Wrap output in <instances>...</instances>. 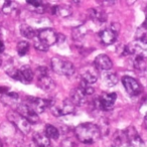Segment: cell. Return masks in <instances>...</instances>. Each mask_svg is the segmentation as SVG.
<instances>
[{"instance_id":"obj_1","label":"cell","mask_w":147,"mask_h":147,"mask_svg":"<svg viewBox=\"0 0 147 147\" xmlns=\"http://www.w3.org/2000/svg\"><path fill=\"white\" fill-rule=\"evenodd\" d=\"M75 134L81 142L91 144L100 138L101 131L97 124L87 122L78 125L75 129Z\"/></svg>"},{"instance_id":"obj_2","label":"cell","mask_w":147,"mask_h":147,"mask_svg":"<svg viewBox=\"0 0 147 147\" xmlns=\"http://www.w3.org/2000/svg\"><path fill=\"white\" fill-rule=\"evenodd\" d=\"M51 69L55 73L61 76H65L67 78H71L74 76L76 71L75 65L69 61H65L61 57H53L51 59Z\"/></svg>"},{"instance_id":"obj_3","label":"cell","mask_w":147,"mask_h":147,"mask_svg":"<svg viewBox=\"0 0 147 147\" xmlns=\"http://www.w3.org/2000/svg\"><path fill=\"white\" fill-rule=\"evenodd\" d=\"M6 73L10 78L19 81L21 83H24V84L30 83L34 76V74L29 65H22L20 69H15V67H11L6 69Z\"/></svg>"},{"instance_id":"obj_4","label":"cell","mask_w":147,"mask_h":147,"mask_svg":"<svg viewBox=\"0 0 147 147\" xmlns=\"http://www.w3.org/2000/svg\"><path fill=\"white\" fill-rule=\"evenodd\" d=\"M123 55H136V57H147V39H136L133 42L125 45L123 49Z\"/></svg>"},{"instance_id":"obj_5","label":"cell","mask_w":147,"mask_h":147,"mask_svg":"<svg viewBox=\"0 0 147 147\" xmlns=\"http://www.w3.org/2000/svg\"><path fill=\"white\" fill-rule=\"evenodd\" d=\"M51 111L55 117L65 116V115L74 114L76 108L75 105L71 102L69 100H63L61 103H57V101L53 100V105L51 106Z\"/></svg>"},{"instance_id":"obj_6","label":"cell","mask_w":147,"mask_h":147,"mask_svg":"<svg viewBox=\"0 0 147 147\" xmlns=\"http://www.w3.org/2000/svg\"><path fill=\"white\" fill-rule=\"evenodd\" d=\"M7 118H8L9 122H11V124L14 125L20 132L24 133V134H28L29 133L31 128L30 123L25 118H23L21 115H19L16 111H10L7 114Z\"/></svg>"},{"instance_id":"obj_7","label":"cell","mask_w":147,"mask_h":147,"mask_svg":"<svg viewBox=\"0 0 147 147\" xmlns=\"http://www.w3.org/2000/svg\"><path fill=\"white\" fill-rule=\"evenodd\" d=\"M117 95L115 93H107L98 97L94 100V105L97 109L103 111H110L113 109L114 104L116 102Z\"/></svg>"},{"instance_id":"obj_8","label":"cell","mask_w":147,"mask_h":147,"mask_svg":"<svg viewBox=\"0 0 147 147\" xmlns=\"http://www.w3.org/2000/svg\"><path fill=\"white\" fill-rule=\"evenodd\" d=\"M53 100H45L41 98H35V97H26L25 104L30 107L37 115L45 112L47 108H49L53 104Z\"/></svg>"},{"instance_id":"obj_9","label":"cell","mask_w":147,"mask_h":147,"mask_svg":"<svg viewBox=\"0 0 147 147\" xmlns=\"http://www.w3.org/2000/svg\"><path fill=\"white\" fill-rule=\"evenodd\" d=\"M120 30V25L118 23H112L109 28H106L99 32V36L103 43L105 45H112L117 40L118 32Z\"/></svg>"},{"instance_id":"obj_10","label":"cell","mask_w":147,"mask_h":147,"mask_svg":"<svg viewBox=\"0 0 147 147\" xmlns=\"http://www.w3.org/2000/svg\"><path fill=\"white\" fill-rule=\"evenodd\" d=\"M15 111L18 113L19 115L25 118L27 121H28L30 124H34V123H37L39 120L37 114L30 108V107L27 106L25 103H21V104H18L16 107H15Z\"/></svg>"},{"instance_id":"obj_11","label":"cell","mask_w":147,"mask_h":147,"mask_svg":"<svg viewBox=\"0 0 147 147\" xmlns=\"http://www.w3.org/2000/svg\"><path fill=\"white\" fill-rule=\"evenodd\" d=\"M122 84L124 86L126 92L129 95L136 96L141 93V86L134 78H131L129 76H124L122 79Z\"/></svg>"},{"instance_id":"obj_12","label":"cell","mask_w":147,"mask_h":147,"mask_svg":"<svg viewBox=\"0 0 147 147\" xmlns=\"http://www.w3.org/2000/svg\"><path fill=\"white\" fill-rule=\"evenodd\" d=\"M37 37H38V39L41 42H43L49 47L51 45H53L55 43H57V34L51 28H43L41 30H39Z\"/></svg>"},{"instance_id":"obj_13","label":"cell","mask_w":147,"mask_h":147,"mask_svg":"<svg viewBox=\"0 0 147 147\" xmlns=\"http://www.w3.org/2000/svg\"><path fill=\"white\" fill-rule=\"evenodd\" d=\"M125 134H126V137H127V141H128L133 147H141L143 145V140L141 139V137L139 136L138 132H137L134 127H132V126L128 127L127 130L125 131Z\"/></svg>"},{"instance_id":"obj_14","label":"cell","mask_w":147,"mask_h":147,"mask_svg":"<svg viewBox=\"0 0 147 147\" xmlns=\"http://www.w3.org/2000/svg\"><path fill=\"white\" fill-rule=\"evenodd\" d=\"M94 63L96 69H101V71H109L113 67L112 61L107 55H99L95 59Z\"/></svg>"},{"instance_id":"obj_15","label":"cell","mask_w":147,"mask_h":147,"mask_svg":"<svg viewBox=\"0 0 147 147\" xmlns=\"http://www.w3.org/2000/svg\"><path fill=\"white\" fill-rule=\"evenodd\" d=\"M81 76H82V81L91 85L96 83L97 79H98V73H97V69L95 67H87L82 71Z\"/></svg>"},{"instance_id":"obj_16","label":"cell","mask_w":147,"mask_h":147,"mask_svg":"<svg viewBox=\"0 0 147 147\" xmlns=\"http://www.w3.org/2000/svg\"><path fill=\"white\" fill-rule=\"evenodd\" d=\"M86 94L83 92L82 89L77 88L74 89L71 92V102L75 106H82L86 103Z\"/></svg>"},{"instance_id":"obj_17","label":"cell","mask_w":147,"mask_h":147,"mask_svg":"<svg viewBox=\"0 0 147 147\" xmlns=\"http://www.w3.org/2000/svg\"><path fill=\"white\" fill-rule=\"evenodd\" d=\"M37 85L40 89L45 91H51L55 89V83L49 75H43V76L37 77Z\"/></svg>"},{"instance_id":"obj_18","label":"cell","mask_w":147,"mask_h":147,"mask_svg":"<svg viewBox=\"0 0 147 147\" xmlns=\"http://www.w3.org/2000/svg\"><path fill=\"white\" fill-rule=\"evenodd\" d=\"M90 17L94 22L96 23H103L107 20V14L103 10L98 8H93L89 10Z\"/></svg>"},{"instance_id":"obj_19","label":"cell","mask_w":147,"mask_h":147,"mask_svg":"<svg viewBox=\"0 0 147 147\" xmlns=\"http://www.w3.org/2000/svg\"><path fill=\"white\" fill-rule=\"evenodd\" d=\"M33 142L37 147H51L49 139L45 136V134L40 132H35L33 134Z\"/></svg>"},{"instance_id":"obj_20","label":"cell","mask_w":147,"mask_h":147,"mask_svg":"<svg viewBox=\"0 0 147 147\" xmlns=\"http://www.w3.org/2000/svg\"><path fill=\"white\" fill-rule=\"evenodd\" d=\"M51 14L57 15L61 17H67L71 14V7L65 6V5H55L51 8Z\"/></svg>"},{"instance_id":"obj_21","label":"cell","mask_w":147,"mask_h":147,"mask_svg":"<svg viewBox=\"0 0 147 147\" xmlns=\"http://www.w3.org/2000/svg\"><path fill=\"white\" fill-rule=\"evenodd\" d=\"M102 80L105 86L107 87H114L115 85L118 83V77L116 74L110 73V71H106L102 75Z\"/></svg>"},{"instance_id":"obj_22","label":"cell","mask_w":147,"mask_h":147,"mask_svg":"<svg viewBox=\"0 0 147 147\" xmlns=\"http://www.w3.org/2000/svg\"><path fill=\"white\" fill-rule=\"evenodd\" d=\"M26 3L36 13H43L45 11V4L40 0H27Z\"/></svg>"},{"instance_id":"obj_23","label":"cell","mask_w":147,"mask_h":147,"mask_svg":"<svg viewBox=\"0 0 147 147\" xmlns=\"http://www.w3.org/2000/svg\"><path fill=\"white\" fill-rule=\"evenodd\" d=\"M19 99V95L15 92H9L3 95L2 101L8 106H14Z\"/></svg>"},{"instance_id":"obj_24","label":"cell","mask_w":147,"mask_h":147,"mask_svg":"<svg viewBox=\"0 0 147 147\" xmlns=\"http://www.w3.org/2000/svg\"><path fill=\"white\" fill-rule=\"evenodd\" d=\"M20 33L22 34V36L26 37V38H28V39H33L36 36L35 30L28 24H21Z\"/></svg>"},{"instance_id":"obj_25","label":"cell","mask_w":147,"mask_h":147,"mask_svg":"<svg viewBox=\"0 0 147 147\" xmlns=\"http://www.w3.org/2000/svg\"><path fill=\"white\" fill-rule=\"evenodd\" d=\"M133 65H134L135 69L140 71V73H142L145 69H147V61H146V59H145V57H138V55H137V57L133 59Z\"/></svg>"},{"instance_id":"obj_26","label":"cell","mask_w":147,"mask_h":147,"mask_svg":"<svg viewBox=\"0 0 147 147\" xmlns=\"http://www.w3.org/2000/svg\"><path fill=\"white\" fill-rule=\"evenodd\" d=\"M86 33H87V28L84 26V25L75 27V28H73V31H71L73 38L76 39V40H80V39L84 38Z\"/></svg>"},{"instance_id":"obj_27","label":"cell","mask_w":147,"mask_h":147,"mask_svg":"<svg viewBox=\"0 0 147 147\" xmlns=\"http://www.w3.org/2000/svg\"><path fill=\"white\" fill-rule=\"evenodd\" d=\"M45 136L49 139H53V140H57L59 137V132L55 126L51 124H47L45 126Z\"/></svg>"},{"instance_id":"obj_28","label":"cell","mask_w":147,"mask_h":147,"mask_svg":"<svg viewBox=\"0 0 147 147\" xmlns=\"http://www.w3.org/2000/svg\"><path fill=\"white\" fill-rule=\"evenodd\" d=\"M125 140H127L125 131H118V132L115 133L114 138H113V141H114V144L116 145V146L123 145V144H124V142H125Z\"/></svg>"},{"instance_id":"obj_29","label":"cell","mask_w":147,"mask_h":147,"mask_svg":"<svg viewBox=\"0 0 147 147\" xmlns=\"http://www.w3.org/2000/svg\"><path fill=\"white\" fill-rule=\"evenodd\" d=\"M16 7H17V4L14 1H5L4 4L2 5L1 10H2V12L5 13V14H10L11 12H13V11L16 9Z\"/></svg>"},{"instance_id":"obj_30","label":"cell","mask_w":147,"mask_h":147,"mask_svg":"<svg viewBox=\"0 0 147 147\" xmlns=\"http://www.w3.org/2000/svg\"><path fill=\"white\" fill-rule=\"evenodd\" d=\"M147 35V18L140 26L138 27L136 31V38L137 39H145V36Z\"/></svg>"},{"instance_id":"obj_31","label":"cell","mask_w":147,"mask_h":147,"mask_svg":"<svg viewBox=\"0 0 147 147\" xmlns=\"http://www.w3.org/2000/svg\"><path fill=\"white\" fill-rule=\"evenodd\" d=\"M17 53H18L20 57H23V55H25L27 53V51H28L29 49V43L27 42V41H19L18 43H17Z\"/></svg>"},{"instance_id":"obj_32","label":"cell","mask_w":147,"mask_h":147,"mask_svg":"<svg viewBox=\"0 0 147 147\" xmlns=\"http://www.w3.org/2000/svg\"><path fill=\"white\" fill-rule=\"evenodd\" d=\"M80 89H82L83 90V92L86 94V96H89V95H92L93 93L95 92V90H94V88H93L91 85H89V84H87V83H85L84 81H82L81 82V86L79 87Z\"/></svg>"},{"instance_id":"obj_33","label":"cell","mask_w":147,"mask_h":147,"mask_svg":"<svg viewBox=\"0 0 147 147\" xmlns=\"http://www.w3.org/2000/svg\"><path fill=\"white\" fill-rule=\"evenodd\" d=\"M33 40H34L33 45H34V47L37 49V51H49V47L45 45L43 42H41L37 36H35L34 38H33Z\"/></svg>"},{"instance_id":"obj_34","label":"cell","mask_w":147,"mask_h":147,"mask_svg":"<svg viewBox=\"0 0 147 147\" xmlns=\"http://www.w3.org/2000/svg\"><path fill=\"white\" fill-rule=\"evenodd\" d=\"M75 142H74L71 139H65V140L61 142V146L63 147H75Z\"/></svg>"},{"instance_id":"obj_35","label":"cell","mask_w":147,"mask_h":147,"mask_svg":"<svg viewBox=\"0 0 147 147\" xmlns=\"http://www.w3.org/2000/svg\"><path fill=\"white\" fill-rule=\"evenodd\" d=\"M115 3V1H101V4L104 5H113Z\"/></svg>"},{"instance_id":"obj_36","label":"cell","mask_w":147,"mask_h":147,"mask_svg":"<svg viewBox=\"0 0 147 147\" xmlns=\"http://www.w3.org/2000/svg\"><path fill=\"white\" fill-rule=\"evenodd\" d=\"M5 49V47H4V43L2 42V40H0V53H3Z\"/></svg>"},{"instance_id":"obj_37","label":"cell","mask_w":147,"mask_h":147,"mask_svg":"<svg viewBox=\"0 0 147 147\" xmlns=\"http://www.w3.org/2000/svg\"><path fill=\"white\" fill-rule=\"evenodd\" d=\"M7 91H8V88H6V87H0V93L2 94V93H6Z\"/></svg>"},{"instance_id":"obj_38","label":"cell","mask_w":147,"mask_h":147,"mask_svg":"<svg viewBox=\"0 0 147 147\" xmlns=\"http://www.w3.org/2000/svg\"><path fill=\"white\" fill-rule=\"evenodd\" d=\"M144 125H145V127L147 128V113L145 114V116H144Z\"/></svg>"},{"instance_id":"obj_39","label":"cell","mask_w":147,"mask_h":147,"mask_svg":"<svg viewBox=\"0 0 147 147\" xmlns=\"http://www.w3.org/2000/svg\"><path fill=\"white\" fill-rule=\"evenodd\" d=\"M0 147H2V143H1V141H0Z\"/></svg>"}]
</instances>
